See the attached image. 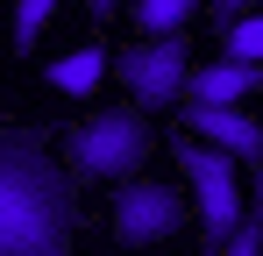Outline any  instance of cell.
<instances>
[{
    "mask_svg": "<svg viewBox=\"0 0 263 256\" xmlns=\"http://www.w3.org/2000/svg\"><path fill=\"white\" fill-rule=\"evenodd\" d=\"M256 85H263V64H249V57H220V64H206V71L185 79V107H235V100H249Z\"/></svg>",
    "mask_w": 263,
    "mask_h": 256,
    "instance_id": "52a82bcc",
    "label": "cell"
},
{
    "mask_svg": "<svg viewBox=\"0 0 263 256\" xmlns=\"http://www.w3.org/2000/svg\"><path fill=\"white\" fill-rule=\"evenodd\" d=\"M86 7H92V14H114V7H121V0H86Z\"/></svg>",
    "mask_w": 263,
    "mask_h": 256,
    "instance_id": "5bb4252c",
    "label": "cell"
},
{
    "mask_svg": "<svg viewBox=\"0 0 263 256\" xmlns=\"http://www.w3.org/2000/svg\"><path fill=\"white\" fill-rule=\"evenodd\" d=\"M220 50H228V57H249V64H263V7H249V14H228Z\"/></svg>",
    "mask_w": 263,
    "mask_h": 256,
    "instance_id": "9c48e42d",
    "label": "cell"
},
{
    "mask_svg": "<svg viewBox=\"0 0 263 256\" xmlns=\"http://www.w3.org/2000/svg\"><path fill=\"white\" fill-rule=\"evenodd\" d=\"M242 157H228L214 142H199V135H185L178 142V171H185V185H192V199H199V235L206 242H228L235 228H242Z\"/></svg>",
    "mask_w": 263,
    "mask_h": 256,
    "instance_id": "3957f363",
    "label": "cell"
},
{
    "mask_svg": "<svg viewBox=\"0 0 263 256\" xmlns=\"http://www.w3.org/2000/svg\"><path fill=\"white\" fill-rule=\"evenodd\" d=\"M220 14H249V7H263V0H214Z\"/></svg>",
    "mask_w": 263,
    "mask_h": 256,
    "instance_id": "4fadbf2b",
    "label": "cell"
},
{
    "mask_svg": "<svg viewBox=\"0 0 263 256\" xmlns=\"http://www.w3.org/2000/svg\"><path fill=\"white\" fill-rule=\"evenodd\" d=\"M114 242H128V249H142V242H164V235H178L185 228V199H178L171 185H149V178H128L121 192H114Z\"/></svg>",
    "mask_w": 263,
    "mask_h": 256,
    "instance_id": "5b68a950",
    "label": "cell"
},
{
    "mask_svg": "<svg viewBox=\"0 0 263 256\" xmlns=\"http://www.w3.org/2000/svg\"><path fill=\"white\" fill-rule=\"evenodd\" d=\"M114 71L128 85L135 107H185V79H192V50L178 36H149V43H128L114 57Z\"/></svg>",
    "mask_w": 263,
    "mask_h": 256,
    "instance_id": "277c9868",
    "label": "cell"
},
{
    "mask_svg": "<svg viewBox=\"0 0 263 256\" xmlns=\"http://www.w3.org/2000/svg\"><path fill=\"white\" fill-rule=\"evenodd\" d=\"M192 22V0H135V29L142 36H178Z\"/></svg>",
    "mask_w": 263,
    "mask_h": 256,
    "instance_id": "30bf717a",
    "label": "cell"
},
{
    "mask_svg": "<svg viewBox=\"0 0 263 256\" xmlns=\"http://www.w3.org/2000/svg\"><path fill=\"white\" fill-rule=\"evenodd\" d=\"M57 7H64V0H14V22H7V29H14V50H36L43 29L57 22Z\"/></svg>",
    "mask_w": 263,
    "mask_h": 256,
    "instance_id": "8fae6325",
    "label": "cell"
},
{
    "mask_svg": "<svg viewBox=\"0 0 263 256\" xmlns=\"http://www.w3.org/2000/svg\"><path fill=\"white\" fill-rule=\"evenodd\" d=\"M185 135L214 142V150L242 157V164H263V128L249 114H235V107H185Z\"/></svg>",
    "mask_w": 263,
    "mask_h": 256,
    "instance_id": "8992f818",
    "label": "cell"
},
{
    "mask_svg": "<svg viewBox=\"0 0 263 256\" xmlns=\"http://www.w3.org/2000/svg\"><path fill=\"white\" fill-rule=\"evenodd\" d=\"M107 71H114V57H107L100 43H79V50L50 57V85H57V93H79V100H86V93L107 79Z\"/></svg>",
    "mask_w": 263,
    "mask_h": 256,
    "instance_id": "ba28073f",
    "label": "cell"
},
{
    "mask_svg": "<svg viewBox=\"0 0 263 256\" xmlns=\"http://www.w3.org/2000/svg\"><path fill=\"white\" fill-rule=\"evenodd\" d=\"M64 164H71L79 185H128L135 164H149V121H142V107H100L71 135Z\"/></svg>",
    "mask_w": 263,
    "mask_h": 256,
    "instance_id": "7a4b0ae2",
    "label": "cell"
},
{
    "mask_svg": "<svg viewBox=\"0 0 263 256\" xmlns=\"http://www.w3.org/2000/svg\"><path fill=\"white\" fill-rule=\"evenodd\" d=\"M220 256H263V199H249V213H242V228L220 242Z\"/></svg>",
    "mask_w": 263,
    "mask_h": 256,
    "instance_id": "7c38bea8",
    "label": "cell"
},
{
    "mask_svg": "<svg viewBox=\"0 0 263 256\" xmlns=\"http://www.w3.org/2000/svg\"><path fill=\"white\" fill-rule=\"evenodd\" d=\"M71 242V164L36 128H0V256H64Z\"/></svg>",
    "mask_w": 263,
    "mask_h": 256,
    "instance_id": "6da1fadb",
    "label": "cell"
}]
</instances>
